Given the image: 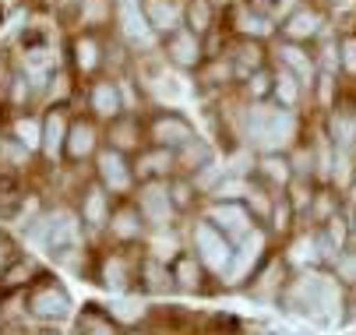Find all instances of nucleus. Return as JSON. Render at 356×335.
I'll use <instances>...</instances> for the list:
<instances>
[{
  "instance_id": "nucleus-25",
  "label": "nucleus",
  "mask_w": 356,
  "mask_h": 335,
  "mask_svg": "<svg viewBox=\"0 0 356 335\" xmlns=\"http://www.w3.org/2000/svg\"><path fill=\"white\" fill-rule=\"evenodd\" d=\"M303 99H307V85H303L293 71L275 67V81H272V103H275V106H282V110H296V113H300Z\"/></svg>"
},
{
  "instance_id": "nucleus-19",
  "label": "nucleus",
  "mask_w": 356,
  "mask_h": 335,
  "mask_svg": "<svg viewBox=\"0 0 356 335\" xmlns=\"http://www.w3.org/2000/svg\"><path fill=\"white\" fill-rule=\"evenodd\" d=\"M145 229H148V222H145L138 202H120V205L113 209V219H110L113 240H120V244H138L141 236H145Z\"/></svg>"
},
{
  "instance_id": "nucleus-41",
  "label": "nucleus",
  "mask_w": 356,
  "mask_h": 335,
  "mask_svg": "<svg viewBox=\"0 0 356 335\" xmlns=\"http://www.w3.org/2000/svg\"><path fill=\"white\" fill-rule=\"evenodd\" d=\"M4 251H8V244H4V240H0V265H4V261H8V254H4Z\"/></svg>"
},
{
  "instance_id": "nucleus-30",
  "label": "nucleus",
  "mask_w": 356,
  "mask_h": 335,
  "mask_svg": "<svg viewBox=\"0 0 356 335\" xmlns=\"http://www.w3.org/2000/svg\"><path fill=\"white\" fill-rule=\"evenodd\" d=\"M92 152H95V127L88 120H74L71 131H67V159L81 163Z\"/></svg>"
},
{
  "instance_id": "nucleus-6",
  "label": "nucleus",
  "mask_w": 356,
  "mask_h": 335,
  "mask_svg": "<svg viewBox=\"0 0 356 335\" xmlns=\"http://www.w3.org/2000/svg\"><path fill=\"white\" fill-rule=\"evenodd\" d=\"M113 18H117V32L120 39L131 46V50H152L156 42H163L156 32H152L141 0H113Z\"/></svg>"
},
{
  "instance_id": "nucleus-34",
  "label": "nucleus",
  "mask_w": 356,
  "mask_h": 335,
  "mask_svg": "<svg viewBox=\"0 0 356 335\" xmlns=\"http://www.w3.org/2000/svg\"><path fill=\"white\" fill-rule=\"evenodd\" d=\"M335 42H339V74L346 81H356V28L339 32Z\"/></svg>"
},
{
  "instance_id": "nucleus-13",
  "label": "nucleus",
  "mask_w": 356,
  "mask_h": 335,
  "mask_svg": "<svg viewBox=\"0 0 356 335\" xmlns=\"http://www.w3.org/2000/svg\"><path fill=\"white\" fill-rule=\"evenodd\" d=\"M88 110L95 117H103V120H117L127 113V103H124V88L117 78H95L88 85Z\"/></svg>"
},
{
  "instance_id": "nucleus-29",
  "label": "nucleus",
  "mask_w": 356,
  "mask_h": 335,
  "mask_svg": "<svg viewBox=\"0 0 356 335\" xmlns=\"http://www.w3.org/2000/svg\"><path fill=\"white\" fill-rule=\"evenodd\" d=\"M272 81H275V67H265V71H254L240 81V95L243 103L258 106V103H272Z\"/></svg>"
},
{
  "instance_id": "nucleus-3",
  "label": "nucleus",
  "mask_w": 356,
  "mask_h": 335,
  "mask_svg": "<svg viewBox=\"0 0 356 335\" xmlns=\"http://www.w3.org/2000/svg\"><path fill=\"white\" fill-rule=\"evenodd\" d=\"M268 240H272L268 226H258V229L247 236V240H240V244H236V254H233V261H229V268H226L222 279H219V286H226V290H240L243 282H250L254 272L268 261Z\"/></svg>"
},
{
  "instance_id": "nucleus-18",
  "label": "nucleus",
  "mask_w": 356,
  "mask_h": 335,
  "mask_svg": "<svg viewBox=\"0 0 356 335\" xmlns=\"http://www.w3.org/2000/svg\"><path fill=\"white\" fill-rule=\"evenodd\" d=\"M170 272H173V282H177L180 293H201L205 290L209 272H205V265L197 261V254L191 247H180V254L170 261Z\"/></svg>"
},
{
  "instance_id": "nucleus-5",
  "label": "nucleus",
  "mask_w": 356,
  "mask_h": 335,
  "mask_svg": "<svg viewBox=\"0 0 356 335\" xmlns=\"http://www.w3.org/2000/svg\"><path fill=\"white\" fill-rule=\"evenodd\" d=\"M134 202H138L145 222L156 229V233L173 229V222H177V215H180L177 205H173V198H170V180H148V183H141Z\"/></svg>"
},
{
  "instance_id": "nucleus-36",
  "label": "nucleus",
  "mask_w": 356,
  "mask_h": 335,
  "mask_svg": "<svg viewBox=\"0 0 356 335\" xmlns=\"http://www.w3.org/2000/svg\"><path fill=\"white\" fill-rule=\"evenodd\" d=\"M74 64H78V71H85V74H92L99 64H103V54H99V39H95V35L74 39Z\"/></svg>"
},
{
  "instance_id": "nucleus-24",
  "label": "nucleus",
  "mask_w": 356,
  "mask_h": 335,
  "mask_svg": "<svg viewBox=\"0 0 356 335\" xmlns=\"http://www.w3.org/2000/svg\"><path fill=\"white\" fill-rule=\"evenodd\" d=\"M138 279V268L127 261L124 251H113L103 258V268H99V282L106 286V290H117V293H127L131 282Z\"/></svg>"
},
{
  "instance_id": "nucleus-22",
  "label": "nucleus",
  "mask_w": 356,
  "mask_h": 335,
  "mask_svg": "<svg viewBox=\"0 0 356 335\" xmlns=\"http://www.w3.org/2000/svg\"><path fill=\"white\" fill-rule=\"evenodd\" d=\"M138 286L141 293H152V297H166L177 290L173 282V272H170V261H159V258H145L138 265Z\"/></svg>"
},
{
  "instance_id": "nucleus-43",
  "label": "nucleus",
  "mask_w": 356,
  "mask_h": 335,
  "mask_svg": "<svg viewBox=\"0 0 356 335\" xmlns=\"http://www.w3.org/2000/svg\"><path fill=\"white\" fill-rule=\"evenodd\" d=\"M127 335H148V332H138V328H134V332H127Z\"/></svg>"
},
{
  "instance_id": "nucleus-31",
  "label": "nucleus",
  "mask_w": 356,
  "mask_h": 335,
  "mask_svg": "<svg viewBox=\"0 0 356 335\" xmlns=\"http://www.w3.org/2000/svg\"><path fill=\"white\" fill-rule=\"evenodd\" d=\"M67 120H64V110H54V113H46L42 120V152L49 159H57V149L67 141Z\"/></svg>"
},
{
  "instance_id": "nucleus-35",
  "label": "nucleus",
  "mask_w": 356,
  "mask_h": 335,
  "mask_svg": "<svg viewBox=\"0 0 356 335\" xmlns=\"http://www.w3.org/2000/svg\"><path fill=\"white\" fill-rule=\"evenodd\" d=\"M74 240H78V222H74L71 212H64L60 219L49 222V247L54 251H67Z\"/></svg>"
},
{
  "instance_id": "nucleus-15",
  "label": "nucleus",
  "mask_w": 356,
  "mask_h": 335,
  "mask_svg": "<svg viewBox=\"0 0 356 335\" xmlns=\"http://www.w3.org/2000/svg\"><path fill=\"white\" fill-rule=\"evenodd\" d=\"M134 173H138V183L173 180L177 177V152L173 149H159V145H145L134 156Z\"/></svg>"
},
{
  "instance_id": "nucleus-38",
  "label": "nucleus",
  "mask_w": 356,
  "mask_h": 335,
  "mask_svg": "<svg viewBox=\"0 0 356 335\" xmlns=\"http://www.w3.org/2000/svg\"><path fill=\"white\" fill-rule=\"evenodd\" d=\"M110 314L117 318V321H138V318H145V300H120L117 307H110Z\"/></svg>"
},
{
  "instance_id": "nucleus-4",
  "label": "nucleus",
  "mask_w": 356,
  "mask_h": 335,
  "mask_svg": "<svg viewBox=\"0 0 356 335\" xmlns=\"http://www.w3.org/2000/svg\"><path fill=\"white\" fill-rule=\"evenodd\" d=\"M163 60L177 71H201L209 60V42L201 39L197 32H191L187 25L173 28L170 35H163Z\"/></svg>"
},
{
  "instance_id": "nucleus-40",
  "label": "nucleus",
  "mask_w": 356,
  "mask_h": 335,
  "mask_svg": "<svg viewBox=\"0 0 356 335\" xmlns=\"http://www.w3.org/2000/svg\"><path fill=\"white\" fill-rule=\"evenodd\" d=\"M212 4H216V8H219V11H229V8H233V4H240V0H212Z\"/></svg>"
},
{
  "instance_id": "nucleus-10",
  "label": "nucleus",
  "mask_w": 356,
  "mask_h": 335,
  "mask_svg": "<svg viewBox=\"0 0 356 335\" xmlns=\"http://www.w3.org/2000/svg\"><path fill=\"white\" fill-rule=\"evenodd\" d=\"M222 57H226V60L233 64V71H236V85H240V81H243L247 74L272 67V46H268V42H261V39H243V35H229L226 50H222Z\"/></svg>"
},
{
  "instance_id": "nucleus-12",
  "label": "nucleus",
  "mask_w": 356,
  "mask_h": 335,
  "mask_svg": "<svg viewBox=\"0 0 356 335\" xmlns=\"http://www.w3.org/2000/svg\"><path fill=\"white\" fill-rule=\"evenodd\" d=\"M321 131L328 134L335 152H353L356 149V106L349 99H342L335 110H328L321 117Z\"/></svg>"
},
{
  "instance_id": "nucleus-17",
  "label": "nucleus",
  "mask_w": 356,
  "mask_h": 335,
  "mask_svg": "<svg viewBox=\"0 0 356 335\" xmlns=\"http://www.w3.org/2000/svg\"><path fill=\"white\" fill-rule=\"evenodd\" d=\"M229 35H243V39H261L268 42L272 35H279V25L268 15L250 11L247 4H233L229 8Z\"/></svg>"
},
{
  "instance_id": "nucleus-8",
  "label": "nucleus",
  "mask_w": 356,
  "mask_h": 335,
  "mask_svg": "<svg viewBox=\"0 0 356 335\" xmlns=\"http://www.w3.org/2000/svg\"><path fill=\"white\" fill-rule=\"evenodd\" d=\"M205 219L216 229H222L233 244L247 240V236L261 226L258 219H254V212L247 209V202H209L205 205Z\"/></svg>"
},
{
  "instance_id": "nucleus-27",
  "label": "nucleus",
  "mask_w": 356,
  "mask_h": 335,
  "mask_svg": "<svg viewBox=\"0 0 356 335\" xmlns=\"http://www.w3.org/2000/svg\"><path fill=\"white\" fill-rule=\"evenodd\" d=\"M219 8L212 0H184V25L191 32H197L201 39H209L216 28H219Z\"/></svg>"
},
{
  "instance_id": "nucleus-9",
  "label": "nucleus",
  "mask_w": 356,
  "mask_h": 335,
  "mask_svg": "<svg viewBox=\"0 0 356 335\" xmlns=\"http://www.w3.org/2000/svg\"><path fill=\"white\" fill-rule=\"evenodd\" d=\"M95 173H99V183H103L110 195H117V198H127L134 190V183H138L134 163L127 159V152H120L113 145L95 156Z\"/></svg>"
},
{
  "instance_id": "nucleus-32",
  "label": "nucleus",
  "mask_w": 356,
  "mask_h": 335,
  "mask_svg": "<svg viewBox=\"0 0 356 335\" xmlns=\"http://www.w3.org/2000/svg\"><path fill=\"white\" fill-rule=\"evenodd\" d=\"M81 335H120V321L99 304H88V311L81 318Z\"/></svg>"
},
{
  "instance_id": "nucleus-7",
  "label": "nucleus",
  "mask_w": 356,
  "mask_h": 335,
  "mask_svg": "<svg viewBox=\"0 0 356 335\" xmlns=\"http://www.w3.org/2000/svg\"><path fill=\"white\" fill-rule=\"evenodd\" d=\"M325 35V11L314 4H296L279 18V35L286 42H300V46H314Z\"/></svg>"
},
{
  "instance_id": "nucleus-33",
  "label": "nucleus",
  "mask_w": 356,
  "mask_h": 335,
  "mask_svg": "<svg viewBox=\"0 0 356 335\" xmlns=\"http://www.w3.org/2000/svg\"><path fill=\"white\" fill-rule=\"evenodd\" d=\"M170 198H173V205H177V212H191L201 198V190H197V183L191 180V177H184V173H177L173 180H170Z\"/></svg>"
},
{
  "instance_id": "nucleus-2",
  "label": "nucleus",
  "mask_w": 356,
  "mask_h": 335,
  "mask_svg": "<svg viewBox=\"0 0 356 335\" xmlns=\"http://www.w3.org/2000/svg\"><path fill=\"white\" fill-rule=\"evenodd\" d=\"M145 138H148V145L180 152L187 141L197 138V127H194V120H191L184 110L159 106V110H152V113L145 117Z\"/></svg>"
},
{
  "instance_id": "nucleus-16",
  "label": "nucleus",
  "mask_w": 356,
  "mask_h": 335,
  "mask_svg": "<svg viewBox=\"0 0 356 335\" xmlns=\"http://www.w3.org/2000/svg\"><path fill=\"white\" fill-rule=\"evenodd\" d=\"M29 311H32L35 318H46V321H60V318H67L71 300H67V293H64V286H57V282H39V286H32V293H29Z\"/></svg>"
},
{
  "instance_id": "nucleus-37",
  "label": "nucleus",
  "mask_w": 356,
  "mask_h": 335,
  "mask_svg": "<svg viewBox=\"0 0 356 335\" xmlns=\"http://www.w3.org/2000/svg\"><path fill=\"white\" fill-rule=\"evenodd\" d=\"M15 134H18V141L25 149H39L42 145V127L35 124V120H29V117H22L18 124H15Z\"/></svg>"
},
{
  "instance_id": "nucleus-23",
  "label": "nucleus",
  "mask_w": 356,
  "mask_h": 335,
  "mask_svg": "<svg viewBox=\"0 0 356 335\" xmlns=\"http://www.w3.org/2000/svg\"><path fill=\"white\" fill-rule=\"evenodd\" d=\"M81 219L92 229L110 226V219H113V195H110L103 183H95V187L85 190V198H81Z\"/></svg>"
},
{
  "instance_id": "nucleus-14",
  "label": "nucleus",
  "mask_w": 356,
  "mask_h": 335,
  "mask_svg": "<svg viewBox=\"0 0 356 335\" xmlns=\"http://www.w3.org/2000/svg\"><path fill=\"white\" fill-rule=\"evenodd\" d=\"M254 180H261L268 190H275V195H286L289 183L296 180L289 152H261L258 166H254Z\"/></svg>"
},
{
  "instance_id": "nucleus-42",
  "label": "nucleus",
  "mask_w": 356,
  "mask_h": 335,
  "mask_svg": "<svg viewBox=\"0 0 356 335\" xmlns=\"http://www.w3.org/2000/svg\"><path fill=\"white\" fill-rule=\"evenodd\" d=\"M39 335H60L57 328H46V332H39Z\"/></svg>"
},
{
  "instance_id": "nucleus-26",
  "label": "nucleus",
  "mask_w": 356,
  "mask_h": 335,
  "mask_svg": "<svg viewBox=\"0 0 356 335\" xmlns=\"http://www.w3.org/2000/svg\"><path fill=\"white\" fill-rule=\"evenodd\" d=\"M141 138H145V120L138 113H124L110 124V145L120 152H141Z\"/></svg>"
},
{
  "instance_id": "nucleus-39",
  "label": "nucleus",
  "mask_w": 356,
  "mask_h": 335,
  "mask_svg": "<svg viewBox=\"0 0 356 335\" xmlns=\"http://www.w3.org/2000/svg\"><path fill=\"white\" fill-rule=\"evenodd\" d=\"M240 4H247L250 11H258V15H268V18L279 25V8H282V0H240Z\"/></svg>"
},
{
  "instance_id": "nucleus-1",
  "label": "nucleus",
  "mask_w": 356,
  "mask_h": 335,
  "mask_svg": "<svg viewBox=\"0 0 356 335\" xmlns=\"http://www.w3.org/2000/svg\"><path fill=\"white\" fill-rule=\"evenodd\" d=\"M191 251L197 254V261L205 265L209 275L222 279V272L229 268V261H233V254H236V244L229 240L222 229H216L205 215H201V219L191 226Z\"/></svg>"
},
{
  "instance_id": "nucleus-28",
  "label": "nucleus",
  "mask_w": 356,
  "mask_h": 335,
  "mask_svg": "<svg viewBox=\"0 0 356 335\" xmlns=\"http://www.w3.org/2000/svg\"><path fill=\"white\" fill-rule=\"evenodd\" d=\"M342 209H346V205H342V190L321 183V187L314 190V202H311V209H307V215H303V219H311V229H318V226H325L332 215H339Z\"/></svg>"
},
{
  "instance_id": "nucleus-20",
  "label": "nucleus",
  "mask_w": 356,
  "mask_h": 335,
  "mask_svg": "<svg viewBox=\"0 0 356 335\" xmlns=\"http://www.w3.org/2000/svg\"><path fill=\"white\" fill-rule=\"evenodd\" d=\"M141 8H145V18H148L152 32H156L159 39L184 25V0H141Z\"/></svg>"
},
{
  "instance_id": "nucleus-21",
  "label": "nucleus",
  "mask_w": 356,
  "mask_h": 335,
  "mask_svg": "<svg viewBox=\"0 0 356 335\" xmlns=\"http://www.w3.org/2000/svg\"><path fill=\"white\" fill-rule=\"evenodd\" d=\"M212 163H219V149L212 145L209 138H201V134L194 141H187V145L177 152V173H184V177H194V173H201Z\"/></svg>"
},
{
  "instance_id": "nucleus-11",
  "label": "nucleus",
  "mask_w": 356,
  "mask_h": 335,
  "mask_svg": "<svg viewBox=\"0 0 356 335\" xmlns=\"http://www.w3.org/2000/svg\"><path fill=\"white\" fill-rule=\"evenodd\" d=\"M272 67H286L293 71L303 85H314L318 78V57H314V46H300V42H286V39H275L272 46Z\"/></svg>"
}]
</instances>
